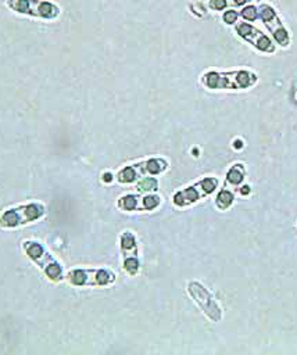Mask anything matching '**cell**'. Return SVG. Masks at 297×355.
Masks as SVG:
<instances>
[{
    "mask_svg": "<svg viewBox=\"0 0 297 355\" xmlns=\"http://www.w3.org/2000/svg\"><path fill=\"white\" fill-rule=\"evenodd\" d=\"M257 82V75L251 71L217 72L210 71L201 76V83L212 90H239L248 89Z\"/></svg>",
    "mask_w": 297,
    "mask_h": 355,
    "instance_id": "1",
    "label": "cell"
},
{
    "mask_svg": "<svg viewBox=\"0 0 297 355\" xmlns=\"http://www.w3.org/2000/svg\"><path fill=\"white\" fill-rule=\"evenodd\" d=\"M6 4L14 12L42 19H54L61 12L60 7L50 0H6Z\"/></svg>",
    "mask_w": 297,
    "mask_h": 355,
    "instance_id": "2",
    "label": "cell"
},
{
    "mask_svg": "<svg viewBox=\"0 0 297 355\" xmlns=\"http://www.w3.org/2000/svg\"><path fill=\"white\" fill-rule=\"evenodd\" d=\"M24 248L28 254V257L35 261L46 273V276L50 280H61L62 277V268L60 266V263L39 244L35 241H26L24 244Z\"/></svg>",
    "mask_w": 297,
    "mask_h": 355,
    "instance_id": "3",
    "label": "cell"
},
{
    "mask_svg": "<svg viewBox=\"0 0 297 355\" xmlns=\"http://www.w3.org/2000/svg\"><path fill=\"white\" fill-rule=\"evenodd\" d=\"M257 8H258V18L264 22L265 28L271 32L275 42L282 47H287L290 44V35L285 28L282 19L279 18L276 10L269 4H260Z\"/></svg>",
    "mask_w": 297,
    "mask_h": 355,
    "instance_id": "4",
    "label": "cell"
},
{
    "mask_svg": "<svg viewBox=\"0 0 297 355\" xmlns=\"http://www.w3.org/2000/svg\"><path fill=\"white\" fill-rule=\"evenodd\" d=\"M44 212V208L40 204H28V205H21L12 209L6 211L0 216V225L6 227H14L19 226L28 222H32L37 218H40Z\"/></svg>",
    "mask_w": 297,
    "mask_h": 355,
    "instance_id": "5",
    "label": "cell"
},
{
    "mask_svg": "<svg viewBox=\"0 0 297 355\" xmlns=\"http://www.w3.org/2000/svg\"><path fill=\"white\" fill-rule=\"evenodd\" d=\"M68 280L75 286H104L114 282V273L107 269H74Z\"/></svg>",
    "mask_w": 297,
    "mask_h": 355,
    "instance_id": "6",
    "label": "cell"
},
{
    "mask_svg": "<svg viewBox=\"0 0 297 355\" xmlns=\"http://www.w3.org/2000/svg\"><path fill=\"white\" fill-rule=\"evenodd\" d=\"M235 29H236V32L240 37H243L246 42L251 43L260 51H264V53H273L275 51L273 42L265 33H262L258 28L251 25L250 22L240 21V22L236 24Z\"/></svg>",
    "mask_w": 297,
    "mask_h": 355,
    "instance_id": "7",
    "label": "cell"
},
{
    "mask_svg": "<svg viewBox=\"0 0 297 355\" xmlns=\"http://www.w3.org/2000/svg\"><path fill=\"white\" fill-rule=\"evenodd\" d=\"M217 184H218V182L215 178H205V179L200 180L198 183H196L194 186L178 191L173 196V202L179 207L192 204V202L200 200L201 197L212 193L214 189L217 187Z\"/></svg>",
    "mask_w": 297,
    "mask_h": 355,
    "instance_id": "8",
    "label": "cell"
},
{
    "mask_svg": "<svg viewBox=\"0 0 297 355\" xmlns=\"http://www.w3.org/2000/svg\"><path fill=\"white\" fill-rule=\"evenodd\" d=\"M189 291L192 294V297L196 300V302L201 306V309L204 311V313L211 318L212 320H219L221 318V312L218 305L215 304V301L212 300L211 294L200 284L196 282H192L189 284Z\"/></svg>",
    "mask_w": 297,
    "mask_h": 355,
    "instance_id": "9",
    "label": "cell"
},
{
    "mask_svg": "<svg viewBox=\"0 0 297 355\" xmlns=\"http://www.w3.org/2000/svg\"><path fill=\"white\" fill-rule=\"evenodd\" d=\"M251 0H208L207 6L212 11H222L228 7H243L248 4Z\"/></svg>",
    "mask_w": 297,
    "mask_h": 355,
    "instance_id": "10",
    "label": "cell"
},
{
    "mask_svg": "<svg viewBox=\"0 0 297 355\" xmlns=\"http://www.w3.org/2000/svg\"><path fill=\"white\" fill-rule=\"evenodd\" d=\"M119 207L124 208V209H126V211L139 209V208L143 209V198H140V197H137V196H133V194L124 196V197L119 200Z\"/></svg>",
    "mask_w": 297,
    "mask_h": 355,
    "instance_id": "11",
    "label": "cell"
},
{
    "mask_svg": "<svg viewBox=\"0 0 297 355\" xmlns=\"http://www.w3.org/2000/svg\"><path fill=\"white\" fill-rule=\"evenodd\" d=\"M121 245H122V251L125 254H128V257H135L133 254H136V245H135V239H133L132 233H129V232L124 233V236L121 239Z\"/></svg>",
    "mask_w": 297,
    "mask_h": 355,
    "instance_id": "12",
    "label": "cell"
},
{
    "mask_svg": "<svg viewBox=\"0 0 297 355\" xmlns=\"http://www.w3.org/2000/svg\"><path fill=\"white\" fill-rule=\"evenodd\" d=\"M239 15L244 19V21H255L258 18V8L255 6H251V4H246L243 6V8L240 10Z\"/></svg>",
    "mask_w": 297,
    "mask_h": 355,
    "instance_id": "13",
    "label": "cell"
},
{
    "mask_svg": "<svg viewBox=\"0 0 297 355\" xmlns=\"http://www.w3.org/2000/svg\"><path fill=\"white\" fill-rule=\"evenodd\" d=\"M241 165H235L229 172H228V180L233 184H237L243 180V176H244V172L243 169L240 168Z\"/></svg>",
    "mask_w": 297,
    "mask_h": 355,
    "instance_id": "14",
    "label": "cell"
},
{
    "mask_svg": "<svg viewBox=\"0 0 297 355\" xmlns=\"http://www.w3.org/2000/svg\"><path fill=\"white\" fill-rule=\"evenodd\" d=\"M232 201H233V196L226 190H222L217 197V205L222 209L228 208L232 204Z\"/></svg>",
    "mask_w": 297,
    "mask_h": 355,
    "instance_id": "15",
    "label": "cell"
},
{
    "mask_svg": "<svg viewBox=\"0 0 297 355\" xmlns=\"http://www.w3.org/2000/svg\"><path fill=\"white\" fill-rule=\"evenodd\" d=\"M157 189V180L153 178H144L137 183V190L140 191H153Z\"/></svg>",
    "mask_w": 297,
    "mask_h": 355,
    "instance_id": "16",
    "label": "cell"
},
{
    "mask_svg": "<svg viewBox=\"0 0 297 355\" xmlns=\"http://www.w3.org/2000/svg\"><path fill=\"white\" fill-rule=\"evenodd\" d=\"M124 268H125V270H126L128 273H130V275L136 273L137 269H139V261H137V258H136V257H126L125 261H124Z\"/></svg>",
    "mask_w": 297,
    "mask_h": 355,
    "instance_id": "17",
    "label": "cell"
},
{
    "mask_svg": "<svg viewBox=\"0 0 297 355\" xmlns=\"http://www.w3.org/2000/svg\"><path fill=\"white\" fill-rule=\"evenodd\" d=\"M239 12L235 11V10H226L223 14H222V19L225 24L228 25H232L235 22H237V18H239Z\"/></svg>",
    "mask_w": 297,
    "mask_h": 355,
    "instance_id": "18",
    "label": "cell"
},
{
    "mask_svg": "<svg viewBox=\"0 0 297 355\" xmlns=\"http://www.w3.org/2000/svg\"><path fill=\"white\" fill-rule=\"evenodd\" d=\"M160 204V198L157 196H146L143 197V209H153Z\"/></svg>",
    "mask_w": 297,
    "mask_h": 355,
    "instance_id": "19",
    "label": "cell"
},
{
    "mask_svg": "<svg viewBox=\"0 0 297 355\" xmlns=\"http://www.w3.org/2000/svg\"><path fill=\"white\" fill-rule=\"evenodd\" d=\"M104 180H110V175H104Z\"/></svg>",
    "mask_w": 297,
    "mask_h": 355,
    "instance_id": "20",
    "label": "cell"
}]
</instances>
